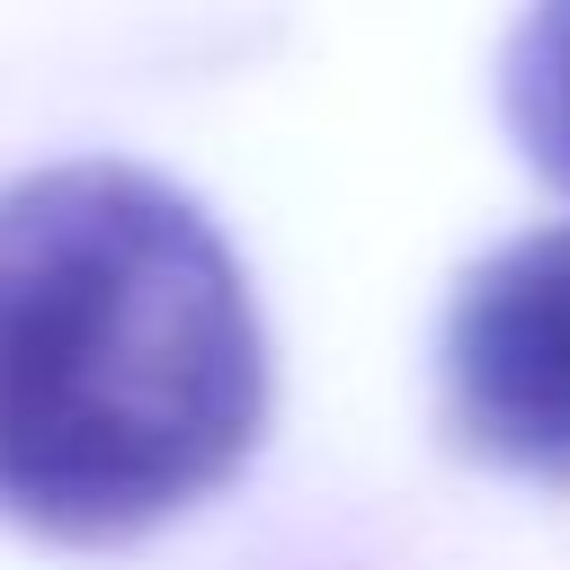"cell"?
<instances>
[{"label":"cell","mask_w":570,"mask_h":570,"mask_svg":"<svg viewBox=\"0 0 570 570\" xmlns=\"http://www.w3.org/2000/svg\"><path fill=\"white\" fill-rule=\"evenodd\" d=\"M267 428V330L223 232L125 160L0 187V517L125 543Z\"/></svg>","instance_id":"1"},{"label":"cell","mask_w":570,"mask_h":570,"mask_svg":"<svg viewBox=\"0 0 570 570\" xmlns=\"http://www.w3.org/2000/svg\"><path fill=\"white\" fill-rule=\"evenodd\" d=\"M445 428L508 472L570 481V223L490 249L445 303Z\"/></svg>","instance_id":"2"},{"label":"cell","mask_w":570,"mask_h":570,"mask_svg":"<svg viewBox=\"0 0 570 570\" xmlns=\"http://www.w3.org/2000/svg\"><path fill=\"white\" fill-rule=\"evenodd\" d=\"M499 98H508V125H517L525 160L570 196V0H534L517 18Z\"/></svg>","instance_id":"3"}]
</instances>
